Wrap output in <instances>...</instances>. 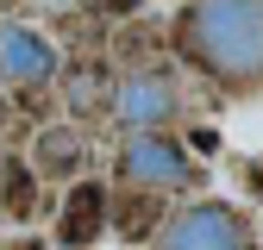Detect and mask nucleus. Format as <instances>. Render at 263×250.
Here are the masks:
<instances>
[{
    "instance_id": "nucleus-1",
    "label": "nucleus",
    "mask_w": 263,
    "mask_h": 250,
    "mask_svg": "<svg viewBox=\"0 0 263 250\" xmlns=\"http://www.w3.org/2000/svg\"><path fill=\"white\" fill-rule=\"evenodd\" d=\"M182 56L207 81L257 94L263 88V0H194L176 19Z\"/></svg>"
},
{
    "instance_id": "nucleus-2",
    "label": "nucleus",
    "mask_w": 263,
    "mask_h": 250,
    "mask_svg": "<svg viewBox=\"0 0 263 250\" xmlns=\"http://www.w3.org/2000/svg\"><path fill=\"white\" fill-rule=\"evenodd\" d=\"M157 250H251V225L226 200H201V206H182L163 225Z\"/></svg>"
},
{
    "instance_id": "nucleus-3",
    "label": "nucleus",
    "mask_w": 263,
    "mask_h": 250,
    "mask_svg": "<svg viewBox=\"0 0 263 250\" xmlns=\"http://www.w3.org/2000/svg\"><path fill=\"white\" fill-rule=\"evenodd\" d=\"M119 175H125L132 187H144V194H157V187H182V181L194 175V163H188V150H182L176 138H163V132H132L125 150H119Z\"/></svg>"
},
{
    "instance_id": "nucleus-4",
    "label": "nucleus",
    "mask_w": 263,
    "mask_h": 250,
    "mask_svg": "<svg viewBox=\"0 0 263 250\" xmlns=\"http://www.w3.org/2000/svg\"><path fill=\"white\" fill-rule=\"evenodd\" d=\"M0 75H13V81H50L57 75V44L44 38V31H31V25H0Z\"/></svg>"
},
{
    "instance_id": "nucleus-5",
    "label": "nucleus",
    "mask_w": 263,
    "mask_h": 250,
    "mask_svg": "<svg viewBox=\"0 0 263 250\" xmlns=\"http://www.w3.org/2000/svg\"><path fill=\"white\" fill-rule=\"evenodd\" d=\"M113 113L132 125V132H157V125L176 113V88L163 81V75H132V81H119V94H113Z\"/></svg>"
},
{
    "instance_id": "nucleus-6",
    "label": "nucleus",
    "mask_w": 263,
    "mask_h": 250,
    "mask_svg": "<svg viewBox=\"0 0 263 250\" xmlns=\"http://www.w3.org/2000/svg\"><path fill=\"white\" fill-rule=\"evenodd\" d=\"M101 225H107V187H101V181H76V187H69V200H63L57 238L69 244V250H82V244L101 238Z\"/></svg>"
},
{
    "instance_id": "nucleus-7",
    "label": "nucleus",
    "mask_w": 263,
    "mask_h": 250,
    "mask_svg": "<svg viewBox=\"0 0 263 250\" xmlns=\"http://www.w3.org/2000/svg\"><path fill=\"white\" fill-rule=\"evenodd\" d=\"M38 163L44 169H69L76 163V132H44L38 138Z\"/></svg>"
},
{
    "instance_id": "nucleus-8",
    "label": "nucleus",
    "mask_w": 263,
    "mask_h": 250,
    "mask_svg": "<svg viewBox=\"0 0 263 250\" xmlns=\"http://www.w3.org/2000/svg\"><path fill=\"white\" fill-rule=\"evenodd\" d=\"M0 181H7V169H0Z\"/></svg>"
}]
</instances>
